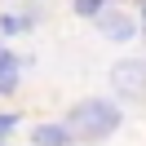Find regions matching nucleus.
<instances>
[{
  "instance_id": "nucleus-4",
  "label": "nucleus",
  "mask_w": 146,
  "mask_h": 146,
  "mask_svg": "<svg viewBox=\"0 0 146 146\" xmlns=\"http://www.w3.org/2000/svg\"><path fill=\"white\" fill-rule=\"evenodd\" d=\"M31 142L36 146H71V133H66V124H36Z\"/></svg>"
},
{
  "instance_id": "nucleus-6",
  "label": "nucleus",
  "mask_w": 146,
  "mask_h": 146,
  "mask_svg": "<svg viewBox=\"0 0 146 146\" xmlns=\"http://www.w3.org/2000/svg\"><path fill=\"white\" fill-rule=\"evenodd\" d=\"M27 27H36V18H18V13H5V18H0V31H5V36H18V31H27Z\"/></svg>"
},
{
  "instance_id": "nucleus-3",
  "label": "nucleus",
  "mask_w": 146,
  "mask_h": 146,
  "mask_svg": "<svg viewBox=\"0 0 146 146\" xmlns=\"http://www.w3.org/2000/svg\"><path fill=\"white\" fill-rule=\"evenodd\" d=\"M93 22H98V31H102L106 40H115V44H124V40L137 36V22L128 18V13H115V9H102Z\"/></svg>"
},
{
  "instance_id": "nucleus-2",
  "label": "nucleus",
  "mask_w": 146,
  "mask_h": 146,
  "mask_svg": "<svg viewBox=\"0 0 146 146\" xmlns=\"http://www.w3.org/2000/svg\"><path fill=\"white\" fill-rule=\"evenodd\" d=\"M111 89L119 98H133L142 102L146 98V58H124V62L111 66Z\"/></svg>"
},
{
  "instance_id": "nucleus-8",
  "label": "nucleus",
  "mask_w": 146,
  "mask_h": 146,
  "mask_svg": "<svg viewBox=\"0 0 146 146\" xmlns=\"http://www.w3.org/2000/svg\"><path fill=\"white\" fill-rule=\"evenodd\" d=\"M13 128H18V115H0V137L13 133Z\"/></svg>"
},
{
  "instance_id": "nucleus-1",
  "label": "nucleus",
  "mask_w": 146,
  "mask_h": 146,
  "mask_svg": "<svg viewBox=\"0 0 146 146\" xmlns=\"http://www.w3.org/2000/svg\"><path fill=\"white\" fill-rule=\"evenodd\" d=\"M119 106L106 98H84L75 102L71 111H66V133H71V142L80 137V142H102V137H111L119 128Z\"/></svg>"
},
{
  "instance_id": "nucleus-9",
  "label": "nucleus",
  "mask_w": 146,
  "mask_h": 146,
  "mask_svg": "<svg viewBox=\"0 0 146 146\" xmlns=\"http://www.w3.org/2000/svg\"><path fill=\"white\" fill-rule=\"evenodd\" d=\"M137 27H142V36H146V0L137 5Z\"/></svg>"
},
{
  "instance_id": "nucleus-7",
  "label": "nucleus",
  "mask_w": 146,
  "mask_h": 146,
  "mask_svg": "<svg viewBox=\"0 0 146 146\" xmlns=\"http://www.w3.org/2000/svg\"><path fill=\"white\" fill-rule=\"evenodd\" d=\"M106 5H111V0H75V13H80V18H98Z\"/></svg>"
},
{
  "instance_id": "nucleus-5",
  "label": "nucleus",
  "mask_w": 146,
  "mask_h": 146,
  "mask_svg": "<svg viewBox=\"0 0 146 146\" xmlns=\"http://www.w3.org/2000/svg\"><path fill=\"white\" fill-rule=\"evenodd\" d=\"M18 75H22V62L9 53V49H5V53H0V98L18 89Z\"/></svg>"
}]
</instances>
